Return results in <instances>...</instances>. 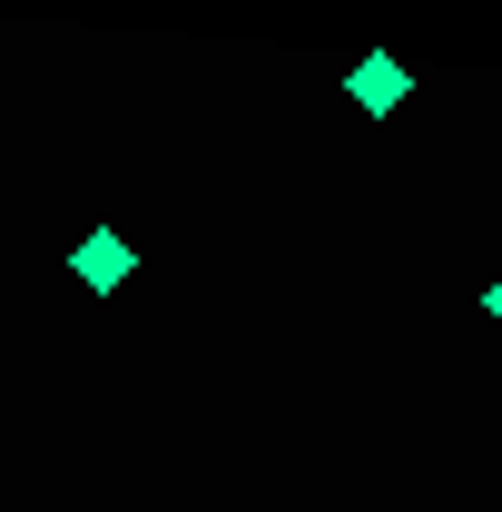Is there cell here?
<instances>
[{"instance_id": "1", "label": "cell", "mask_w": 502, "mask_h": 512, "mask_svg": "<svg viewBox=\"0 0 502 512\" xmlns=\"http://www.w3.org/2000/svg\"><path fill=\"white\" fill-rule=\"evenodd\" d=\"M355 99H365V109H394V99H404V69H394V60H365V69H355Z\"/></svg>"}, {"instance_id": "2", "label": "cell", "mask_w": 502, "mask_h": 512, "mask_svg": "<svg viewBox=\"0 0 502 512\" xmlns=\"http://www.w3.org/2000/svg\"><path fill=\"white\" fill-rule=\"evenodd\" d=\"M79 266H89V276H99V286H109V276H119L128 256H119V237H89V247H79Z\"/></svg>"}, {"instance_id": "3", "label": "cell", "mask_w": 502, "mask_h": 512, "mask_svg": "<svg viewBox=\"0 0 502 512\" xmlns=\"http://www.w3.org/2000/svg\"><path fill=\"white\" fill-rule=\"evenodd\" d=\"M493 325H502V286H493Z\"/></svg>"}]
</instances>
